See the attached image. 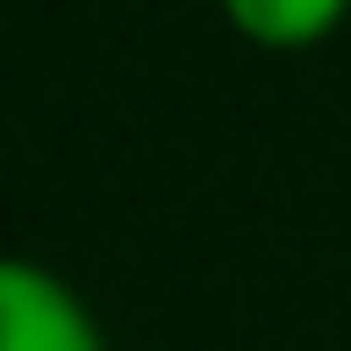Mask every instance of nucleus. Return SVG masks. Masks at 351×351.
<instances>
[{"label":"nucleus","instance_id":"1","mask_svg":"<svg viewBox=\"0 0 351 351\" xmlns=\"http://www.w3.org/2000/svg\"><path fill=\"white\" fill-rule=\"evenodd\" d=\"M0 351H115L86 294L36 258L0 265Z\"/></svg>","mask_w":351,"mask_h":351},{"label":"nucleus","instance_id":"2","mask_svg":"<svg viewBox=\"0 0 351 351\" xmlns=\"http://www.w3.org/2000/svg\"><path fill=\"white\" fill-rule=\"evenodd\" d=\"M215 14L230 22V36H244L251 51H315L351 22V0H215Z\"/></svg>","mask_w":351,"mask_h":351}]
</instances>
